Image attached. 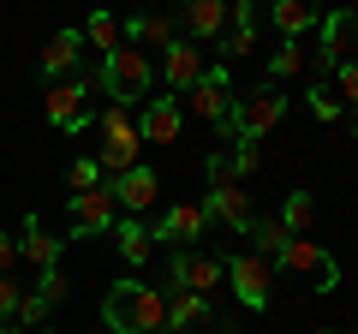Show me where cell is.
<instances>
[{
    "label": "cell",
    "mask_w": 358,
    "mask_h": 334,
    "mask_svg": "<svg viewBox=\"0 0 358 334\" xmlns=\"http://www.w3.org/2000/svg\"><path fill=\"white\" fill-rule=\"evenodd\" d=\"M102 322L114 334H167V293L143 281H114L102 298Z\"/></svg>",
    "instance_id": "obj_1"
},
{
    "label": "cell",
    "mask_w": 358,
    "mask_h": 334,
    "mask_svg": "<svg viewBox=\"0 0 358 334\" xmlns=\"http://www.w3.org/2000/svg\"><path fill=\"white\" fill-rule=\"evenodd\" d=\"M203 173H209V203H203L209 221H221V227H233V233H251L257 209H251V191L239 185V173H233V161L227 155H209Z\"/></svg>",
    "instance_id": "obj_2"
},
{
    "label": "cell",
    "mask_w": 358,
    "mask_h": 334,
    "mask_svg": "<svg viewBox=\"0 0 358 334\" xmlns=\"http://www.w3.org/2000/svg\"><path fill=\"white\" fill-rule=\"evenodd\" d=\"M138 150H143V138H138V119H131V108L108 102V114H102V150H96L102 180H120L126 167H138Z\"/></svg>",
    "instance_id": "obj_3"
},
{
    "label": "cell",
    "mask_w": 358,
    "mask_h": 334,
    "mask_svg": "<svg viewBox=\"0 0 358 334\" xmlns=\"http://www.w3.org/2000/svg\"><path fill=\"white\" fill-rule=\"evenodd\" d=\"M102 66H108V96H114L120 108L150 102V90H155V66H150V54H143V48L120 42L114 54H102Z\"/></svg>",
    "instance_id": "obj_4"
},
{
    "label": "cell",
    "mask_w": 358,
    "mask_h": 334,
    "mask_svg": "<svg viewBox=\"0 0 358 334\" xmlns=\"http://www.w3.org/2000/svg\"><path fill=\"white\" fill-rule=\"evenodd\" d=\"M287 119V96L275 90V84H257L251 96H233V114H227V138L239 143V138H263V131H275Z\"/></svg>",
    "instance_id": "obj_5"
},
{
    "label": "cell",
    "mask_w": 358,
    "mask_h": 334,
    "mask_svg": "<svg viewBox=\"0 0 358 334\" xmlns=\"http://www.w3.org/2000/svg\"><path fill=\"white\" fill-rule=\"evenodd\" d=\"M275 263H281L287 275H299L310 293H334V286H341V257H334L329 245H317V239H287V251Z\"/></svg>",
    "instance_id": "obj_6"
},
{
    "label": "cell",
    "mask_w": 358,
    "mask_h": 334,
    "mask_svg": "<svg viewBox=\"0 0 358 334\" xmlns=\"http://www.w3.org/2000/svg\"><path fill=\"white\" fill-rule=\"evenodd\" d=\"M42 114H48L54 131H84L90 119H96V108H90V90H84V78H54L48 96H42Z\"/></svg>",
    "instance_id": "obj_7"
},
{
    "label": "cell",
    "mask_w": 358,
    "mask_h": 334,
    "mask_svg": "<svg viewBox=\"0 0 358 334\" xmlns=\"http://www.w3.org/2000/svg\"><path fill=\"white\" fill-rule=\"evenodd\" d=\"M227 281V263L221 257H209V251H185V245H173V257H167V293H203L209 298V286H221Z\"/></svg>",
    "instance_id": "obj_8"
},
{
    "label": "cell",
    "mask_w": 358,
    "mask_h": 334,
    "mask_svg": "<svg viewBox=\"0 0 358 334\" xmlns=\"http://www.w3.org/2000/svg\"><path fill=\"white\" fill-rule=\"evenodd\" d=\"M227 286L245 310H268V286H275V263L257 257V251H239L227 257Z\"/></svg>",
    "instance_id": "obj_9"
},
{
    "label": "cell",
    "mask_w": 358,
    "mask_h": 334,
    "mask_svg": "<svg viewBox=\"0 0 358 334\" xmlns=\"http://www.w3.org/2000/svg\"><path fill=\"white\" fill-rule=\"evenodd\" d=\"M185 108H192L203 126L227 131V114H233V84H227V66H203V78H197L192 90H185Z\"/></svg>",
    "instance_id": "obj_10"
},
{
    "label": "cell",
    "mask_w": 358,
    "mask_h": 334,
    "mask_svg": "<svg viewBox=\"0 0 358 334\" xmlns=\"http://www.w3.org/2000/svg\"><path fill=\"white\" fill-rule=\"evenodd\" d=\"M66 221H72L78 239H90V233H114L120 209H114V191H108V180L96 185V191H72V203H66Z\"/></svg>",
    "instance_id": "obj_11"
},
{
    "label": "cell",
    "mask_w": 358,
    "mask_h": 334,
    "mask_svg": "<svg viewBox=\"0 0 358 334\" xmlns=\"http://www.w3.org/2000/svg\"><path fill=\"white\" fill-rule=\"evenodd\" d=\"M173 24L185 30V42H221V30H227V0H179Z\"/></svg>",
    "instance_id": "obj_12"
},
{
    "label": "cell",
    "mask_w": 358,
    "mask_h": 334,
    "mask_svg": "<svg viewBox=\"0 0 358 334\" xmlns=\"http://www.w3.org/2000/svg\"><path fill=\"white\" fill-rule=\"evenodd\" d=\"M322 42H317V54H310V66H317V78H329L334 66L346 60V48H352V30H358V18L352 13H322Z\"/></svg>",
    "instance_id": "obj_13"
},
{
    "label": "cell",
    "mask_w": 358,
    "mask_h": 334,
    "mask_svg": "<svg viewBox=\"0 0 358 334\" xmlns=\"http://www.w3.org/2000/svg\"><path fill=\"white\" fill-rule=\"evenodd\" d=\"M203 66H209V60H203V42H185V36H179L173 48H162V84H167L173 96H185L197 78H203Z\"/></svg>",
    "instance_id": "obj_14"
},
{
    "label": "cell",
    "mask_w": 358,
    "mask_h": 334,
    "mask_svg": "<svg viewBox=\"0 0 358 334\" xmlns=\"http://www.w3.org/2000/svg\"><path fill=\"white\" fill-rule=\"evenodd\" d=\"M108 191H114V209H126V215H150L162 185H155V167L138 161V167H126L120 180H108Z\"/></svg>",
    "instance_id": "obj_15"
},
{
    "label": "cell",
    "mask_w": 358,
    "mask_h": 334,
    "mask_svg": "<svg viewBox=\"0 0 358 334\" xmlns=\"http://www.w3.org/2000/svg\"><path fill=\"white\" fill-rule=\"evenodd\" d=\"M203 227H209V209L203 203H167V215L155 221V239H167V245H185V251H192L197 239H203Z\"/></svg>",
    "instance_id": "obj_16"
},
{
    "label": "cell",
    "mask_w": 358,
    "mask_h": 334,
    "mask_svg": "<svg viewBox=\"0 0 358 334\" xmlns=\"http://www.w3.org/2000/svg\"><path fill=\"white\" fill-rule=\"evenodd\" d=\"M179 131H185L179 96H150V108H143V119H138V138L143 143H179Z\"/></svg>",
    "instance_id": "obj_17"
},
{
    "label": "cell",
    "mask_w": 358,
    "mask_h": 334,
    "mask_svg": "<svg viewBox=\"0 0 358 334\" xmlns=\"http://www.w3.org/2000/svg\"><path fill=\"white\" fill-rule=\"evenodd\" d=\"M268 18H275L281 42H305L310 30L322 24V0H275V6H268Z\"/></svg>",
    "instance_id": "obj_18"
},
{
    "label": "cell",
    "mask_w": 358,
    "mask_h": 334,
    "mask_svg": "<svg viewBox=\"0 0 358 334\" xmlns=\"http://www.w3.org/2000/svg\"><path fill=\"white\" fill-rule=\"evenodd\" d=\"M257 48V6L251 0H227V30H221V54L227 60H245Z\"/></svg>",
    "instance_id": "obj_19"
},
{
    "label": "cell",
    "mask_w": 358,
    "mask_h": 334,
    "mask_svg": "<svg viewBox=\"0 0 358 334\" xmlns=\"http://www.w3.org/2000/svg\"><path fill=\"white\" fill-rule=\"evenodd\" d=\"M78 60H84V30H60V36L42 48V78H72L78 72Z\"/></svg>",
    "instance_id": "obj_20"
},
{
    "label": "cell",
    "mask_w": 358,
    "mask_h": 334,
    "mask_svg": "<svg viewBox=\"0 0 358 334\" xmlns=\"http://www.w3.org/2000/svg\"><path fill=\"white\" fill-rule=\"evenodd\" d=\"M60 245H66V239H54V233L42 227L36 215H24V239H18V257H30L36 269H60Z\"/></svg>",
    "instance_id": "obj_21"
},
{
    "label": "cell",
    "mask_w": 358,
    "mask_h": 334,
    "mask_svg": "<svg viewBox=\"0 0 358 334\" xmlns=\"http://www.w3.org/2000/svg\"><path fill=\"white\" fill-rule=\"evenodd\" d=\"M114 245H120V257H126L131 269H138V263H150V251H155V233L143 227L138 215H120V221H114Z\"/></svg>",
    "instance_id": "obj_22"
},
{
    "label": "cell",
    "mask_w": 358,
    "mask_h": 334,
    "mask_svg": "<svg viewBox=\"0 0 358 334\" xmlns=\"http://www.w3.org/2000/svg\"><path fill=\"white\" fill-rule=\"evenodd\" d=\"M120 36H126L131 48H143V42H150V48H173V42H179V24H173V18H150V13H138L131 24H120Z\"/></svg>",
    "instance_id": "obj_23"
},
{
    "label": "cell",
    "mask_w": 358,
    "mask_h": 334,
    "mask_svg": "<svg viewBox=\"0 0 358 334\" xmlns=\"http://www.w3.org/2000/svg\"><path fill=\"white\" fill-rule=\"evenodd\" d=\"M197 322H209V298L203 293H167V334H185V328H197Z\"/></svg>",
    "instance_id": "obj_24"
},
{
    "label": "cell",
    "mask_w": 358,
    "mask_h": 334,
    "mask_svg": "<svg viewBox=\"0 0 358 334\" xmlns=\"http://www.w3.org/2000/svg\"><path fill=\"white\" fill-rule=\"evenodd\" d=\"M310 221H317V197H310V191H287V203H281V227L293 233V239H305Z\"/></svg>",
    "instance_id": "obj_25"
},
{
    "label": "cell",
    "mask_w": 358,
    "mask_h": 334,
    "mask_svg": "<svg viewBox=\"0 0 358 334\" xmlns=\"http://www.w3.org/2000/svg\"><path fill=\"white\" fill-rule=\"evenodd\" d=\"M120 42H126V36H120V18H108V13H90V18H84V48L114 54Z\"/></svg>",
    "instance_id": "obj_26"
},
{
    "label": "cell",
    "mask_w": 358,
    "mask_h": 334,
    "mask_svg": "<svg viewBox=\"0 0 358 334\" xmlns=\"http://www.w3.org/2000/svg\"><path fill=\"white\" fill-rule=\"evenodd\" d=\"M287 239H293V233H287L281 221H263V215H257V227H251V251H257V257L275 263V257L287 251Z\"/></svg>",
    "instance_id": "obj_27"
},
{
    "label": "cell",
    "mask_w": 358,
    "mask_h": 334,
    "mask_svg": "<svg viewBox=\"0 0 358 334\" xmlns=\"http://www.w3.org/2000/svg\"><path fill=\"white\" fill-rule=\"evenodd\" d=\"M305 60H310V48H305V42H281V48L268 54V84H281V78H293V72H299Z\"/></svg>",
    "instance_id": "obj_28"
},
{
    "label": "cell",
    "mask_w": 358,
    "mask_h": 334,
    "mask_svg": "<svg viewBox=\"0 0 358 334\" xmlns=\"http://www.w3.org/2000/svg\"><path fill=\"white\" fill-rule=\"evenodd\" d=\"M13 322H18V328H42V322H48V298H42L36 286H30V293H18V310H13Z\"/></svg>",
    "instance_id": "obj_29"
},
{
    "label": "cell",
    "mask_w": 358,
    "mask_h": 334,
    "mask_svg": "<svg viewBox=\"0 0 358 334\" xmlns=\"http://www.w3.org/2000/svg\"><path fill=\"white\" fill-rule=\"evenodd\" d=\"M66 185H72V191H96V185H102V167H96V155H78L72 173H66Z\"/></svg>",
    "instance_id": "obj_30"
},
{
    "label": "cell",
    "mask_w": 358,
    "mask_h": 334,
    "mask_svg": "<svg viewBox=\"0 0 358 334\" xmlns=\"http://www.w3.org/2000/svg\"><path fill=\"white\" fill-rule=\"evenodd\" d=\"M310 114H317V119H341V114H346V102L329 90V84H310Z\"/></svg>",
    "instance_id": "obj_31"
},
{
    "label": "cell",
    "mask_w": 358,
    "mask_h": 334,
    "mask_svg": "<svg viewBox=\"0 0 358 334\" xmlns=\"http://www.w3.org/2000/svg\"><path fill=\"white\" fill-rule=\"evenodd\" d=\"M329 78H334V96H346V108H358V60H341Z\"/></svg>",
    "instance_id": "obj_32"
},
{
    "label": "cell",
    "mask_w": 358,
    "mask_h": 334,
    "mask_svg": "<svg viewBox=\"0 0 358 334\" xmlns=\"http://www.w3.org/2000/svg\"><path fill=\"white\" fill-rule=\"evenodd\" d=\"M227 161H233V173L245 180V173H257V161H263V150H257L251 138H239V143H233V155H227Z\"/></svg>",
    "instance_id": "obj_33"
},
{
    "label": "cell",
    "mask_w": 358,
    "mask_h": 334,
    "mask_svg": "<svg viewBox=\"0 0 358 334\" xmlns=\"http://www.w3.org/2000/svg\"><path fill=\"white\" fill-rule=\"evenodd\" d=\"M36 293L48 298V305H60V298L72 293V281H66V269H42V281H36Z\"/></svg>",
    "instance_id": "obj_34"
},
{
    "label": "cell",
    "mask_w": 358,
    "mask_h": 334,
    "mask_svg": "<svg viewBox=\"0 0 358 334\" xmlns=\"http://www.w3.org/2000/svg\"><path fill=\"white\" fill-rule=\"evenodd\" d=\"M18 293H24V286H18L13 275H0V322H13V310H18Z\"/></svg>",
    "instance_id": "obj_35"
},
{
    "label": "cell",
    "mask_w": 358,
    "mask_h": 334,
    "mask_svg": "<svg viewBox=\"0 0 358 334\" xmlns=\"http://www.w3.org/2000/svg\"><path fill=\"white\" fill-rule=\"evenodd\" d=\"M13 263H18V239L0 227V275H13Z\"/></svg>",
    "instance_id": "obj_36"
},
{
    "label": "cell",
    "mask_w": 358,
    "mask_h": 334,
    "mask_svg": "<svg viewBox=\"0 0 358 334\" xmlns=\"http://www.w3.org/2000/svg\"><path fill=\"white\" fill-rule=\"evenodd\" d=\"M30 334H54V328H48V322H42V328H30Z\"/></svg>",
    "instance_id": "obj_37"
},
{
    "label": "cell",
    "mask_w": 358,
    "mask_h": 334,
    "mask_svg": "<svg viewBox=\"0 0 358 334\" xmlns=\"http://www.w3.org/2000/svg\"><path fill=\"white\" fill-rule=\"evenodd\" d=\"M352 138H358V108H352Z\"/></svg>",
    "instance_id": "obj_38"
},
{
    "label": "cell",
    "mask_w": 358,
    "mask_h": 334,
    "mask_svg": "<svg viewBox=\"0 0 358 334\" xmlns=\"http://www.w3.org/2000/svg\"><path fill=\"white\" fill-rule=\"evenodd\" d=\"M0 334H18V328H13V322H6V328H0Z\"/></svg>",
    "instance_id": "obj_39"
},
{
    "label": "cell",
    "mask_w": 358,
    "mask_h": 334,
    "mask_svg": "<svg viewBox=\"0 0 358 334\" xmlns=\"http://www.w3.org/2000/svg\"><path fill=\"white\" fill-rule=\"evenodd\" d=\"M317 334H341V328H317Z\"/></svg>",
    "instance_id": "obj_40"
},
{
    "label": "cell",
    "mask_w": 358,
    "mask_h": 334,
    "mask_svg": "<svg viewBox=\"0 0 358 334\" xmlns=\"http://www.w3.org/2000/svg\"><path fill=\"white\" fill-rule=\"evenodd\" d=\"M352 334H358V328H352Z\"/></svg>",
    "instance_id": "obj_41"
}]
</instances>
